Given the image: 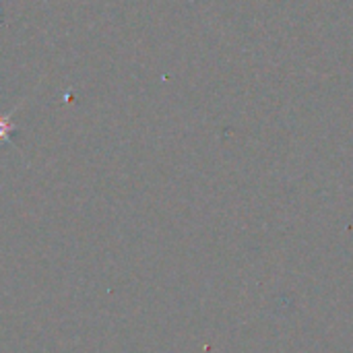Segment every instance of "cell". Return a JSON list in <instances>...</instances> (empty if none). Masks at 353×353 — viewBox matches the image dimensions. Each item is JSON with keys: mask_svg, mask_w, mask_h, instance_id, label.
Instances as JSON below:
<instances>
[{"mask_svg": "<svg viewBox=\"0 0 353 353\" xmlns=\"http://www.w3.org/2000/svg\"><path fill=\"white\" fill-rule=\"evenodd\" d=\"M17 110H12L10 114H0V143H10V134L17 130L14 122H12V114Z\"/></svg>", "mask_w": 353, "mask_h": 353, "instance_id": "1", "label": "cell"}]
</instances>
